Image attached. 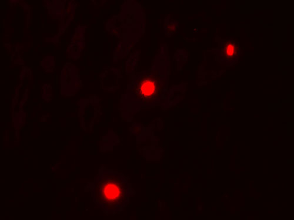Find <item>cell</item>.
Returning a JSON list of instances; mask_svg holds the SVG:
<instances>
[{
  "label": "cell",
  "instance_id": "1",
  "mask_svg": "<svg viewBox=\"0 0 294 220\" xmlns=\"http://www.w3.org/2000/svg\"><path fill=\"white\" fill-rule=\"evenodd\" d=\"M91 191L96 205L107 215L122 212L131 196V186L125 177L108 170L98 173Z\"/></svg>",
  "mask_w": 294,
  "mask_h": 220
},
{
  "label": "cell",
  "instance_id": "2",
  "mask_svg": "<svg viewBox=\"0 0 294 220\" xmlns=\"http://www.w3.org/2000/svg\"><path fill=\"white\" fill-rule=\"evenodd\" d=\"M158 92L156 82L152 79H145L142 80L139 87V93L145 99H152L156 97Z\"/></svg>",
  "mask_w": 294,
  "mask_h": 220
},
{
  "label": "cell",
  "instance_id": "3",
  "mask_svg": "<svg viewBox=\"0 0 294 220\" xmlns=\"http://www.w3.org/2000/svg\"><path fill=\"white\" fill-rule=\"evenodd\" d=\"M222 57L227 61H233L237 58L238 48L236 43L227 40L222 42Z\"/></svg>",
  "mask_w": 294,
  "mask_h": 220
}]
</instances>
